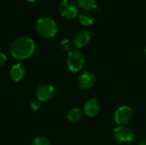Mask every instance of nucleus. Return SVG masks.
Here are the masks:
<instances>
[{
	"mask_svg": "<svg viewBox=\"0 0 146 145\" xmlns=\"http://www.w3.org/2000/svg\"><path fill=\"white\" fill-rule=\"evenodd\" d=\"M9 50L14 58L21 61L27 60L34 53L35 43L29 37H18L11 43Z\"/></svg>",
	"mask_w": 146,
	"mask_h": 145,
	"instance_id": "f257e3e1",
	"label": "nucleus"
},
{
	"mask_svg": "<svg viewBox=\"0 0 146 145\" xmlns=\"http://www.w3.org/2000/svg\"><path fill=\"white\" fill-rule=\"evenodd\" d=\"M35 27L38 34L47 39L54 38L58 32L56 22L50 17H40L37 21Z\"/></svg>",
	"mask_w": 146,
	"mask_h": 145,
	"instance_id": "f03ea898",
	"label": "nucleus"
},
{
	"mask_svg": "<svg viewBox=\"0 0 146 145\" xmlns=\"http://www.w3.org/2000/svg\"><path fill=\"white\" fill-rule=\"evenodd\" d=\"M85 56L80 50H73L67 56V67L72 73L80 72L85 64Z\"/></svg>",
	"mask_w": 146,
	"mask_h": 145,
	"instance_id": "7ed1b4c3",
	"label": "nucleus"
},
{
	"mask_svg": "<svg viewBox=\"0 0 146 145\" xmlns=\"http://www.w3.org/2000/svg\"><path fill=\"white\" fill-rule=\"evenodd\" d=\"M113 136L116 142L127 144L133 142L134 138V132L127 126H117L113 131Z\"/></svg>",
	"mask_w": 146,
	"mask_h": 145,
	"instance_id": "20e7f679",
	"label": "nucleus"
},
{
	"mask_svg": "<svg viewBox=\"0 0 146 145\" xmlns=\"http://www.w3.org/2000/svg\"><path fill=\"white\" fill-rule=\"evenodd\" d=\"M133 117V111L131 107L123 105L119 107L114 115V121L118 126H127Z\"/></svg>",
	"mask_w": 146,
	"mask_h": 145,
	"instance_id": "39448f33",
	"label": "nucleus"
},
{
	"mask_svg": "<svg viewBox=\"0 0 146 145\" xmlns=\"http://www.w3.org/2000/svg\"><path fill=\"white\" fill-rule=\"evenodd\" d=\"M59 12L63 18L71 20L78 15V7L72 0H62L59 4Z\"/></svg>",
	"mask_w": 146,
	"mask_h": 145,
	"instance_id": "423d86ee",
	"label": "nucleus"
},
{
	"mask_svg": "<svg viewBox=\"0 0 146 145\" xmlns=\"http://www.w3.org/2000/svg\"><path fill=\"white\" fill-rule=\"evenodd\" d=\"M36 97L40 102H47L51 100L55 96V88L50 84H42L36 90Z\"/></svg>",
	"mask_w": 146,
	"mask_h": 145,
	"instance_id": "0eeeda50",
	"label": "nucleus"
},
{
	"mask_svg": "<svg viewBox=\"0 0 146 145\" xmlns=\"http://www.w3.org/2000/svg\"><path fill=\"white\" fill-rule=\"evenodd\" d=\"M96 83V76L90 71H86L79 76L78 84L83 90H89L94 86Z\"/></svg>",
	"mask_w": 146,
	"mask_h": 145,
	"instance_id": "6e6552de",
	"label": "nucleus"
},
{
	"mask_svg": "<svg viewBox=\"0 0 146 145\" xmlns=\"http://www.w3.org/2000/svg\"><path fill=\"white\" fill-rule=\"evenodd\" d=\"M92 39V33L89 30L84 29L78 32L74 38V44L78 49L86 47Z\"/></svg>",
	"mask_w": 146,
	"mask_h": 145,
	"instance_id": "1a4fd4ad",
	"label": "nucleus"
},
{
	"mask_svg": "<svg viewBox=\"0 0 146 145\" xmlns=\"http://www.w3.org/2000/svg\"><path fill=\"white\" fill-rule=\"evenodd\" d=\"M100 109V103L99 101L97 98H90L84 105V109H83V112L84 114L89 117V118H92L95 117Z\"/></svg>",
	"mask_w": 146,
	"mask_h": 145,
	"instance_id": "9d476101",
	"label": "nucleus"
},
{
	"mask_svg": "<svg viewBox=\"0 0 146 145\" xmlns=\"http://www.w3.org/2000/svg\"><path fill=\"white\" fill-rule=\"evenodd\" d=\"M25 75H26V69L21 63H16L12 66L10 69V77L14 81L19 82L22 80Z\"/></svg>",
	"mask_w": 146,
	"mask_h": 145,
	"instance_id": "9b49d317",
	"label": "nucleus"
},
{
	"mask_svg": "<svg viewBox=\"0 0 146 145\" xmlns=\"http://www.w3.org/2000/svg\"><path fill=\"white\" fill-rule=\"evenodd\" d=\"M83 118V112L79 108L71 109L67 114V119L71 123H77Z\"/></svg>",
	"mask_w": 146,
	"mask_h": 145,
	"instance_id": "f8f14e48",
	"label": "nucleus"
},
{
	"mask_svg": "<svg viewBox=\"0 0 146 145\" xmlns=\"http://www.w3.org/2000/svg\"><path fill=\"white\" fill-rule=\"evenodd\" d=\"M78 6L85 11H89V10L98 8V1L97 0H78Z\"/></svg>",
	"mask_w": 146,
	"mask_h": 145,
	"instance_id": "ddd939ff",
	"label": "nucleus"
},
{
	"mask_svg": "<svg viewBox=\"0 0 146 145\" xmlns=\"http://www.w3.org/2000/svg\"><path fill=\"white\" fill-rule=\"evenodd\" d=\"M79 21L81 25L85 26H89L93 24L94 17L89 12H82L79 15Z\"/></svg>",
	"mask_w": 146,
	"mask_h": 145,
	"instance_id": "4468645a",
	"label": "nucleus"
},
{
	"mask_svg": "<svg viewBox=\"0 0 146 145\" xmlns=\"http://www.w3.org/2000/svg\"><path fill=\"white\" fill-rule=\"evenodd\" d=\"M32 145H50V142L44 136H38L33 139Z\"/></svg>",
	"mask_w": 146,
	"mask_h": 145,
	"instance_id": "2eb2a0df",
	"label": "nucleus"
},
{
	"mask_svg": "<svg viewBox=\"0 0 146 145\" xmlns=\"http://www.w3.org/2000/svg\"><path fill=\"white\" fill-rule=\"evenodd\" d=\"M61 47H62V49L64 51H67V52H70L71 50H73V44L68 38H65V39L62 40V42H61Z\"/></svg>",
	"mask_w": 146,
	"mask_h": 145,
	"instance_id": "dca6fc26",
	"label": "nucleus"
},
{
	"mask_svg": "<svg viewBox=\"0 0 146 145\" xmlns=\"http://www.w3.org/2000/svg\"><path fill=\"white\" fill-rule=\"evenodd\" d=\"M30 108H31L33 111H38V110L41 108V102L38 101V99L32 101L31 103H30Z\"/></svg>",
	"mask_w": 146,
	"mask_h": 145,
	"instance_id": "f3484780",
	"label": "nucleus"
},
{
	"mask_svg": "<svg viewBox=\"0 0 146 145\" xmlns=\"http://www.w3.org/2000/svg\"><path fill=\"white\" fill-rule=\"evenodd\" d=\"M6 61H7V56H6V55H5L3 52L0 51V66L4 65L5 62H6Z\"/></svg>",
	"mask_w": 146,
	"mask_h": 145,
	"instance_id": "a211bd4d",
	"label": "nucleus"
},
{
	"mask_svg": "<svg viewBox=\"0 0 146 145\" xmlns=\"http://www.w3.org/2000/svg\"><path fill=\"white\" fill-rule=\"evenodd\" d=\"M27 1H28V2H31V3H33V2H37L38 0H27Z\"/></svg>",
	"mask_w": 146,
	"mask_h": 145,
	"instance_id": "6ab92c4d",
	"label": "nucleus"
},
{
	"mask_svg": "<svg viewBox=\"0 0 146 145\" xmlns=\"http://www.w3.org/2000/svg\"><path fill=\"white\" fill-rule=\"evenodd\" d=\"M139 145H146V141L145 142H143V143H141V144H139Z\"/></svg>",
	"mask_w": 146,
	"mask_h": 145,
	"instance_id": "aec40b11",
	"label": "nucleus"
},
{
	"mask_svg": "<svg viewBox=\"0 0 146 145\" xmlns=\"http://www.w3.org/2000/svg\"><path fill=\"white\" fill-rule=\"evenodd\" d=\"M145 57H146V48H145Z\"/></svg>",
	"mask_w": 146,
	"mask_h": 145,
	"instance_id": "412c9836",
	"label": "nucleus"
}]
</instances>
